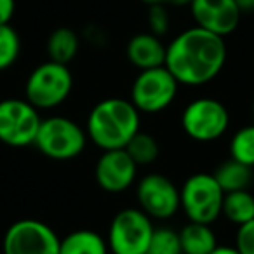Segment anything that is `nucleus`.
Masks as SVG:
<instances>
[{"mask_svg": "<svg viewBox=\"0 0 254 254\" xmlns=\"http://www.w3.org/2000/svg\"><path fill=\"white\" fill-rule=\"evenodd\" d=\"M141 113L131 99L106 98L89 112L85 132L87 139L99 150L126 148L131 138L141 129Z\"/></svg>", "mask_w": 254, "mask_h": 254, "instance_id": "2", "label": "nucleus"}, {"mask_svg": "<svg viewBox=\"0 0 254 254\" xmlns=\"http://www.w3.org/2000/svg\"><path fill=\"white\" fill-rule=\"evenodd\" d=\"M180 82L166 66L139 70L131 87V103L139 113H160L174 103Z\"/></svg>", "mask_w": 254, "mask_h": 254, "instance_id": "8", "label": "nucleus"}, {"mask_svg": "<svg viewBox=\"0 0 254 254\" xmlns=\"http://www.w3.org/2000/svg\"><path fill=\"white\" fill-rule=\"evenodd\" d=\"M60 254H110V249L98 232L82 228L60 240Z\"/></svg>", "mask_w": 254, "mask_h": 254, "instance_id": "16", "label": "nucleus"}, {"mask_svg": "<svg viewBox=\"0 0 254 254\" xmlns=\"http://www.w3.org/2000/svg\"><path fill=\"white\" fill-rule=\"evenodd\" d=\"M183 254H211L218 247V237L211 225L188 221L180 230Z\"/></svg>", "mask_w": 254, "mask_h": 254, "instance_id": "15", "label": "nucleus"}, {"mask_svg": "<svg viewBox=\"0 0 254 254\" xmlns=\"http://www.w3.org/2000/svg\"><path fill=\"white\" fill-rule=\"evenodd\" d=\"M78 47L80 39L77 32L68 26H60L47 39V56L54 63L70 64L78 54Z\"/></svg>", "mask_w": 254, "mask_h": 254, "instance_id": "17", "label": "nucleus"}, {"mask_svg": "<svg viewBox=\"0 0 254 254\" xmlns=\"http://www.w3.org/2000/svg\"><path fill=\"white\" fill-rule=\"evenodd\" d=\"M73 89V75L68 64L46 61L28 75L25 99L37 110H53L66 101Z\"/></svg>", "mask_w": 254, "mask_h": 254, "instance_id": "5", "label": "nucleus"}, {"mask_svg": "<svg viewBox=\"0 0 254 254\" xmlns=\"http://www.w3.org/2000/svg\"><path fill=\"white\" fill-rule=\"evenodd\" d=\"M143 4H146V5H157V4H162V5H166V0H141Z\"/></svg>", "mask_w": 254, "mask_h": 254, "instance_id": "29", "label": "nucleus"}, {"mask_svg": "<svg viewBox=\"0 0 254 254\" xmlns=\"http://www.w3.org/2000/svg\"><path fill=\"white\" fill-rule=\"evenodd\" d=\"M148 254H183L181 251L180 232L169 226L153 228L152 239L148 244Z\"/></svg>", "mask_w": 254, "mask_h": 254, "instance_id": "22", "label": "nucleus"}, {"mask_svg": "<svg viewBox=\"0 0 254 254\" xmlns=\"http://www.w3.org/2000/svg\"><path fill=\"white\" fill-rule=\"evenodd\" d=\"M249 7H251V9H253V11H254V0H251V5H249Z\"/></svg>", "mask_w": 254, "mask_h": 254, "instance_id": "32", "label": "nucleus"}, {"mask_svg": "<svg viewBox=\"0 0 254 254\" xmlns=\"http://www.w3.org/2000/svg\"><path fill=\"white\" fill-rule=\"evenodd\" d=\"M138 166L126 152V148L103 150L94 166L98 187L108 193H122L134 185Z\"/></svg>", "mask_w": 254, "mask_h": 254, "instance_id": "12", "label": "nucleus"}, {"mask_svg": "<svg viewBox=\"0 0 254 254\" xmlns=\"http://www.w3.org/2000/svg\"><path fill=\"white\" fill-rule=\"evenodd\" d=\"M191 0H166V5H174V7H183V5H190Z\"/></svg>", "mask_w": 254, "mask_h": 254, "instance_id": "28", "label": "nucleus"}, {"mask_svg": "<svg viewBox=\"0 0 254 254\" xmlns=\"http://www.w3.org/2000/svg\"><path fill=\"white\" fill-rule=\"evenodd\" d=\"M251 112H253V124H254V98H253V105H251Z\"/></svg>", "mask_w": 254, "mask_h": 254, "instance_id": "31", "label": "nucleus"}, {"mask_svg": "<svg viewBox=\"0 0 254 254\" xmlns=\"http://www.w3.org/2000/svg\"><path fill=\"white\" fill-rule=\"evenodd\" d=\"M33 145L53 160L77 159L87 145V132L68 117L42 119Z\"/></svg>", "mask_w": 254, "mask_h": 254, "instance_id": "4", "label": "nucleus"}, {"mask_svg": "<svg viewBox=\"0 0 254 254\" xmlns=\"http://www.w3.org/2000/svg\"><path fill=\"white\" fill-rule=\"evenodd\" d=\"M60 237L39 219H19L7 228L2 254H60Z\"/></svg>", "mask_w": 254, "mask_h": 254, "instance_id": "10", "label": "nucleus"}, {"mask_svg": "<svg viewBox=\"0 0 254 254\" xmlns=\"http://www.w3.org/2000/svg\"><path fill=\"white\" fill-rule=\"evenodd\" d=\"M16 2L14 0H0V25L9 23L14 14Z\"/></svg>", "mask_w": 254, "mask_h": 254, "instance_id": "26", "label": "nucleus"}, {"mask_svg": "<svg viewBox=\"0 0 254 254\" xmlns=\"http://www.w3.org/2000/svg\"><path fill=\"white\" fill-rule=\"evenodd\" d=\"M233 247L239 251V254H254V219L237 228Z\"/></svg>", "mask_w": 254, "mask_h": 254, "instance_id": "25", "label": "nucleus"}, {"mask_svg": "<svg viewBox=\"0 0 254 254\" xmlns=\"http://www.w3.org/2000/svg\"><path fill=\"white\" fill-rule=\"evenodd\" d=\"M221 216L230 223L240 226L254 219V195L249 190H237L225 193Z\"/></svg>", "mask_w": 254, "mask_h": 254, "instance_id": "19", "label": "nucleus"}, {"mask_svg": "<svg viewBox=\"0 0 254 254\" xmlns=\"http://www.w3.org/2000/svg\"><path fill=\"white\" fill-rule=\"evenodd\" d=\"M0 254H2V253H0Z\"/></svg>", "mask_w": 254, "mask_h": 254, "instance_id": "34", "label": "nucleus"}, {"mask_svg": "<svg viewBox=\"0 0 254 254\" xmlns=\"http://www.w3.org/2000/svg\"><path fill=\"white\" fill-rule=\"evenodd\" d=\"M145 254H148V253H145Z\"/></svg>", "mask_w": 254, "mask_h": 254, "instance_id": "33", "label": "nucleus"}, {"mask_svg": "<svg viewBox=\"0 0 254 254\" xmlns=\"http://www.w3.org/2000/svg\"><path fill=\"white\" fill-rule=\"evenodd\" d=\"M230 126V112L216 98H197L185 106L181 113V129L188 138L198 143L219 139Z\"/></svg>", "mask_w": 254, "mask_h": 254, "instance_id": "7", "label": "nucleus"}, {"mask_svg": "<svg viewBox=\"0 0 254 254\" xmlns=\"http://www.w3.org/2000/svg\"><path fill=\"white\" fill-rule=\"evenodd\" d=\"M126 152L131 155V159L136 162V166H150L153 164L160 155V145L152 134L141 131L139 129L134 136L131 138V141L127 143Z\"/></svg>", "mask_w": 254, "mask_h": 254, "instance_id": "20", "label": "nucleus"}, {"mask_svg": "<svg viewBox=\"0 0 254 254\" xmlns=\"http://www.w3.org/2000/svg\"><path fill=\"white\" fill-rule=\"evenodd\" d=\"M42 122L39 110L26 99L9 98L0 101V141L12 148L33 145Z\"/></svg>", "mask_w": 254, "mask_h": 254, "instance_id": "9", "label": "nucleus"}, {"mask_svg": "<svg viewBox=\"0 0 254 254\" xmlns=\"http://www.w3.org/2000/svg\"><path fill=\"white\" fill-rule=\"evenodd\" d=\"M190 11L195 26L223 39L239 28L242 18V5L237 0H191Z\"/></svg>", "mask_w": 254, "mask_h": 254, "instance_id": "13", "label": "nucleus"}, {"mask_svg": "<svg viewBox=\"0 0 254 254\" xmlns=\"http://www.w3.org/2000/svg\"><path fill=\"white\" fill-rule=\"evenodd\" d=\"M225 191L212 173H195L180 188V209L188 221L212 225L221 216Z\"/></svg>", "mask_w": 254, "mask_h": 254, "instance_id": "3", "label": "nucleus"}, {"mask_svg": "<svg viewBox=\"0 0 254 254\" xmlns=\"http://www.w3.org/2000/svg\"><path fill=\"white\" fill-rule=\"evenodd\" d=\"M212 176L216 178L225 193L237 190H249L251 181H253V167L228 159L216 167Z\"/></svg>", "mask_w": 254, "mask_h": 254, "instance_id": "18", "label": "nucleus"}, {"mask_svg": "<svg viewBox=\"0 0 254 254\" xmlns=\"http://www.w3.org/2000/svg\"><path fill=\"white\" fill-rule=\"evenodd\" d=\"M126 56L138 70L164 66L166 63V46L160 37L153 33H136L126 46Z\"/></svg>", "mask_w": 254, "mask_h": 254, "instance_id": "14", "label": "nucleus"}, {"mask_svg": "<svg viewBox=\"0 0 254 254\" xmlns=\"http://www.w3.org/2000/svg\"><path fill=\"white\" fill-rule=\"evenodd\" d=\"M237 2H239V4L242 5V9L246 7V5H251V0H237Z\"/></svg>", "mask_w": 254, "mask_h": 254, "instance_id": "30", "label": "nucleus"}, {"mask_svg": "<svg viewBox=\"0 0 254 254\" xmlns=\"http://www.w3.org/2000/svg\"><path fill=\"white\" fill-rule=\"evenodd\" d=\"M21 51V40L9 23L0 25V71L7 70L16 63Z\"/></svg>", "mask_w": 254, "mask_h": 254, "instance_id": "23", "label": "nucleus"}, {"mask_svg": "<svg viewBox=\"0 0 254 254\" xmlns=\"http://www.w3.org/2000/svg\"><path fill=\"white\" fill-rule=\"evenodd\" d=\"M226 42L223 37L200 26H191L178 33L166 46L164 66L180 85H205L214 80L225 68Z\"/></svg>", "mask_w": 254, "mask_h": 254, "instance_id": "1", "label": "nucleus"}, {"mask_svg": "<svg viewBox=\"0 0 254 254\" xmlns=\"http://www.w3.org/2000/svg\"><path fill=\"white\" fill-rule=\"evenodd\" d=\"M153 228V219L139 207L119 211L110 223L106 237L110 254H145Z\"/></svg>", "mask_w": 254, "mask_h": 254, "instance_id": "6", "label": "nucleus"}, {"mask_svg": "<svg viewBox=\"0 0 254 254\" xmlns=\"http://www.w3.org/2000/svg\"><path fill=\"white\" fill-rule=\"evenodd\" d=\"M136 200L152 219L167 221L180 211V188L164 174H146L136 187Z\"/></svg>", "mask_w": 254, "mask_h": 254, "instance_id": "11", "label": "nucleus"}, {"mask_svg": "<svg viewBox=\"0 0 254 254\" xmlns=\"http://www.w3.org/2000/svg\"><path fill=\"white\" fill-rule=\"evenodd\" d=\"M230 159L254 167V124L244 126L230 139Z\"/></svg>", "mask_w": 254, "mask_h": 254, "instance_id": "21", "label": "nucleus"}, {"mask_svg": "<svg viewBox=\"0 0 254 254\" xmlns=\"http://www.w3.org/2000/svg\"><path fill=\"white\" fill-rule=\"evenodd\" d=\"M211 254H239V251L235 247H228V246H218Z\"/></svg>", "mask_w": 254, "mask_h": 254, "instance_id": "27", "label": "nucleus"}, {"mask_svg": "<svg viewBox=\"0 0 254 254\" xmlns=\"http://www.w3.org/2000/svg\"><path fill=\"white\" fill-rule=\"evenodd\" d=\"M169 12H167L166 5L157 4V5H150L148 11V26H150V33L157 37H164L169 32Z\"/></svg>", "mask_w": 254, "mask_h": 254, "instance_id": "24", "label": "nucleus"}]
</instances>
